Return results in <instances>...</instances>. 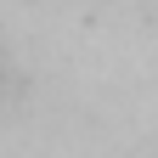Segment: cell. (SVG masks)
<instances>
[{
  "label": "cell",
  "instance_id": "cell-1",
  "mask_svg": "<svg viewBox=\"0 0 158 158\" xmlns=\"http://www.w3.org/2000/svg\"><path fill=\"white\" fill-rule=\"evenodd\" d=\"M17 96V62H11V51H6V40H0V107H6Z\"/></svg>",
  "mask_w": 158,
  "mask_h": 158
}]
</instances>
